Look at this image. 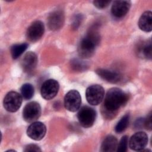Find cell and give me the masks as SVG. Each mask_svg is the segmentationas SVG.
<instances>
[{
	"instance_id": "1",
	"label": "cell",
	"mask_w": 152,
	"mask_h": 152,
	"mask_svg": "<svg viewBox=\"0 0 152 152\" xmlns=\"http://www.w3.org/2000/svg\"><path fill=\"white\" fill-rule=\"evenodd\" d=\"M128 100V94L121 89L114 87L108 90L102 106V114L106 119L113 118L118 109L124 106Z\"/></svg>"
},
{
	"instance_id": "2",
	"label": "cell",
	"mask_w": 152,
	"mask_h": 152,
	"mask_svg": "<svg viewBox=\"0 0 152 152\" xmlns=\"http://www.w3.org/2000/svg\"><path fill=\"white\" fill-rule=\"evenodd\" d=\"M100 42V36L98 31L95 28H91L79 43L78 47L79 56L82 58L91 57Z\"/></svg>"
},
{
	"instance_id": "3",
	"label": "cell",
	"mask_w": 152,
	"mask_h": 152,
	"mask_svg": "<svg viewBox=\"0 0 152 152\" xmlns=\"http://www.w3.org/2000/svg\"><path fill=\"white\" fill-rule=\"evenodd\" d=\"M96 110L88 106H83L77 113L78 121L84 128L91 127L96 121Z\"/></svg>"
},
{
	"instance_id": "4",
	"label": "cell",
	"mask_w": 152,
	"mask_h": 152,
	"mask_svg": "<svg viewBox=\"0 0 152 152\" xmlns=\"http://www.w3.org/2000/svg\"><path fill=\"white\" fill-rule=\"evenodd\" d=\"M86 96L89 104L91 105H98L102 102L104 98V88L102 86L99 84L91 85L87 88Z\"/></svg>"
},
{
	"instance_id": "5",
	"label": "cell",
	"mask_w": 152,
	"mask_h": 152,
	"mask_svg": "<svg viewBox=\"0 0 152 152\" xmlns=\"http://www.w3.org/2000/svg\"><path fill=\"white\" fill-rule=\"evenodd\" d=\"M22 101L23 97L18 93L11 91L8 92L4 99V107L8 112H15L20 107Z\"/></svg>"
},
{
	"instance_id": "6",
	"label": "cell",
	"mask_w": 152,
	"mask_h": 152,
	"mask_svg": "<svg viewBox=\"0 0 152 152\" xmlns=\"http://www.w3.org/2000/svg\"><path fill=\"white\" fill-rule=\"evenodd\" d=\"M41 107L36 102H31L27 103L23 110V118L28 123L35 122L40 116Z\"/></svg>"
},
{
	"instance_id": "7",
	"label": "cell",
	"mask_w": 152,
	"mask_h": 152,
	"mask_svg": "<svg viewBox=\"0 0 152 152\" xmlns=\"http://www.w3.org/2000/svg\"><path fill=\"white\" fill-rule=\"evenodd\" d=\"M81 97L80 93L75 90L69 91L64 97V106L70 112L78 110L81 106Z\"/></svg>"
},
{
	"instance_id": "8",
	"label": "cell",
	"mask_w": 152,
	"mask_h": 152,
	"mask_svg": "<svg viewBox=\"0 0 152 152\" xmlns=\"http://www.w3.org/2000/svg\"><path fill=\"white\" fill-rule=\"evenodd\" d=\"M59 88L58 82L53 79L45 81L40 89L42 97L46 100H51L57 94Z\"/></svg>"
},
{
	"instance_id": "9",
	"label": "cell",
	"mask_w": 152,
	"mask_h": 152,
	"mask_svg": "<svg viewBox=\"0 0 152 152\" xmlns=\"http://www.w3.org/2000/svg\"><path fill=\"white\" fill-rule=\"evenodd\" d=\"M148 143V135L142 131L135 133L130 138L129 146L134 151H142Z\"/></svg>"
},
{
	"instance_id": "10",
	"label": "cell",
	"mask_w": 152,
	"mask_h": 152,
	"mask_svg": "<svg viewBox=\"0 0 152 152\" xmlns=\"http://www.w3.org/2000/svg\"><path fill=\"white\" fill-rule=\"evenodd\" d=\"M45 32L43 23L39 20L34 21L28 28L26 33L27 39L32 42L39 40Z\"/></svg>"
},
{
	"instance_id": "11",
	"label": "cell",
	"mask_w": 152,
	"mask_h": 152,
	"mask_svg": "<svg viewBox=\"0 0 152 152\" xmlns=\"http://www.w3.org/2000/svg\"><path fill=\"white\" fill-rule=\"evenodd\" d=\"M46 132L45 125L41 122H32L27 128V134L31 139L39 141L42 140Z\"/></svg>"
},
{
	"instance_id": "12",
	"label": "cell",
	"mask_w": 152,
	"mask_h": 152,
	"mask_svg": "<svg viewBox=\"0 0 152 152\" xmlns=\"http://www.w3.org/2000/svg\"><path fill=\"white\" fill-rule=\"evenodd\" d=\"M131 7L129 1H115L112 4L111 12L113 16L120 18L124 17Z\"/></svg>"
},
{
	"instance_id": "13",
	"label": "cell",
	"mask_w": 152,
	"mask_h": 152,
	"mask_svg": "<svg viewBox=\"0 0 152 152\" xmlns=\"http://www.w3.org/2000/svg\"><path fill=\"white\" fill-rule=\"evenodd\" d=\"M37 63V57L32 52H28L25 54L22 61L21 66L24 72H31L36 68Z\"/></svg>"
},
{
	"instance_id": "14",
	"label": "cell",
	"mask_w": 152,
	"mask_h": 152,
	"mask_svg": "<svg viewBox=\"0 0 152 152\" xmlns=\"http://www.w3.org/2000/svg\"><path fill=\"white\" fill-rule=\"evenodd\" d=\"M64 22V15L61 11H56L52 12L48 18V26L50 30L59 29Z\"/></svg>"
},
{
	"instance_id": "15",
	"label": "cell",
	"mask_w": 152,
	"mask_h": 152,
	"mask_svg": "<svg viewBox=\"0 0 152 152\" xmlns=\"http://www.w3.org/2000/svg\"><path fill=\"white\" fill-rule=\"evenodd\" d=\"M96 72L103 80L110 83H117L121 78L119 73L106 69L99 68L96 71Z\"/></svg>"
},
{
	"instance_id": "16",
	"label": "cell",
	"mask_w": 152,
	"mask_h": 152,
	"mask_svg": "<svg viewBox=\"0 0 152 152\" xmlns=\"http://www.w3.org/2000/svg\"><path fill=\"white\" fill-rule=\"evenodd\" d=\"M140 28L145 32H150L152 30V12L147 11L142 13L138 21Z\"/></svg>"
},
{
	"instance_id": "17",
	"label": "cell",
	"mask_w": 152,
	"mask_h": 152,
	"mask_svg": "<svg viewBox=\"0 0 152 152\" xmlns=\"http://www.w3.org/2000/svg\"><path fill=\"white\" fill-rule=\"evenodd\" d=\"M137 53L138 55L142 58H145L147 59H151V42L149 39L146 41H143L140 43L137 48Z\"/></svg>"
},
{
	"instance_id": "18",
	"label": "cell",
	"mask_w": 152,
	"mask_h": 152,
	"mask_svg": "<svg viewBox=\"0 0 152 152\" xmlns=\"http://www.w3.org/2000/svg\"><path fill=\"white\" fill-rule=\"evenodd\" d=\"M118 140L115 137L112 135L107 136L102 142L101 145V151L112 152L117 149Z\"/></svg>"
},
{
	"instance_id": "19",
	"label": "cell",
	"mask_w": 152,
	"mask_h": 152,
	"mask_svg": "<svg viewBox=\"0 0 152 152\" xmlns=\"http://www.w3.org/2000/svg\"><path fill=\"white\" fill-rule=\"evenodd\" d=\"M28 48V44L24 43L13 45L11 49V53L13 59L18 58Z\"/></svg>"
},
{
	"instance_id": "20",
	"label": "cell",
	"mask_w": 152,
	"mask_h": 152,
	"mask_svg": "<svg viewBox=\"0 0 152 152\" xmlns=\"http://www.w3.org/2000/svg\"><path fill=\"white\" fill-rule=\"evenodd\" d=\"M20 90L22 97L25 100H29L31 99L34 95V87L31 84L29 83H26L23 84L21 86Z\"/></svg>"
},
{
	"instance_id": "21",
	"label": "cell",
	"mask_w": 152,
	"mask_h": 152,
	"mask_svg": "<svg viewBox=\"0 0 152 152\" xmlns=\"http://www.w3.org/2000/svg\"><path fill=\"white\" fill-rule=\"evenodd\" d=\"M129 122V115L128 113L125 115L118 122L115 126V131L117 133H121L124 131L128 127Z\"/></svg>"
},
{
	"instance_id": "22",
	"label": "cell",
	"mask_w": 152,
	"mask_h": 152,
	"mask_svg": "<svg viewBox=\"0 0 152 152\" xmlns=\"http://www.w3.org/2000/svg\"><path fill=\"white\" fill-rule=\"evenodd\" d=\"M71 68L76 71H83L87 69L88 65L84 61L79 59H73L71 61Z\"/></svg>"
},
{
	"instance_id": "23",
	"label": "cell",
	"mask_w": 152,
	"mask_h": 152,
	"mask_svg": "<svg viewBox=\"0 0 152 152\" xmlns=\"http://www.w3.org/2000/svg\"><path fill=\"white\" fill-rule=\"evenodd\" d=\"M128 142V138L126 135H124L121 139L119 144H118V147L116 151L118 152H125L127 150Z\"/></svg>"
},
{
	"instance_id": "24",
	"label": "cell",
	"mask_w": 152,
	"mask_h": 152,
	"mask_svg": "<svg viewBox=\"0 0 152 152\" xmlns=\"http://www.w3.org/2000/svg\"><path fill=\"white\" fill-rule=\"evenodd\" d=\"M110 1H100L96 0L93 1V4L95 7L99 9H103L107 7L110 3Z\"/></svg>"
},
{
	"instance_id": "25",
	"label": "cell",
	"mask_w": 152,
	"mask_h": 152,
	"mask_svg": "<svg viewBox=\"0 0 152 152\" xmlns=\"http://www.w3.org/2000/svg\"><path fill=\"white\" fill-rule=\"evenodd\" d=\"M24 151L26 152H29V151L37 152V151H41V149L38 145L36 144H29L25 147Z\"/></svg>"
},
{
	"instance_id": "26",
	"label": "cell",
	"mask_w": 152,
	"mask_h": 152,
	"mask_svg": "<svg viewBox=\"0 0 152 152\" xmlns=\"http://www.w3.org/2000/svg\"><path fill=\"white\" fill-rule=\"evenodd\" d=\"M144 127L148 130L151 129L152 124H151V113L150 112L147 118L144 119Z\"/></svg>"
},
{
	"instance_id": "27",
	"label": "cell",
	"mask_w": 152,
	"mask_h": 152,
	"mask_svg": "<svg viewBox=\"0 0 152 152\" xmlns=\"http://www.w3.org/2000/svg\"><path fill=\"white\" fill-rule=\"evenodd\" d=\"M81 15H78L76 16V18H75L73 23H72V27L74 28L77 29L78 28V27L80 26V21H81Z\"/></svg>"
}]
</instances>
